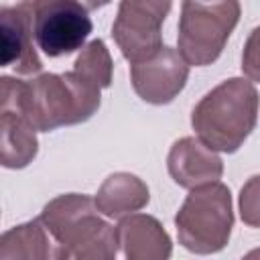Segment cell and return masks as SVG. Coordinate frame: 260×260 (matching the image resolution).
Masks as SVG:
<instances>
[{
  "mask_svg": "<svg viewBox=\"0 0 260 260\" xmlns=\"http://www.w3.org/2000/svg\"><path fill=\"white\" fill-rule=\"evenodd\" d=\"M93 24L85 6L75 0H43L35 8L32 37L49 57H61L81 49Z\"/></svg>",
  "mask_w": 260,
  "mask_h": 260,
  "instance_id": "1",
  "label": "cell"
},
{
  "mask_svg": "<svg viewBox=\"0 0 260 260\" xmlns=\"http://www.w3.org/2000/svg\"><path fill=\"white\" fill-rule=\"evenodd\" d=\"M26 47V20L20 10L0 6V67L16 63Z\"/></svg>",
  "mask_w": 260,
  "mask_h": 260,
  "instance_id": "2",
  "label": "cell"
}]
</instances>
